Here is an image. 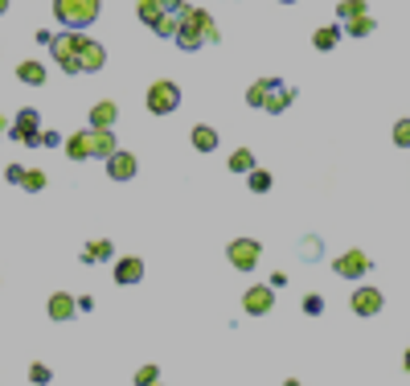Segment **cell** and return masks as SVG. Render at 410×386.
Wrapping results in <instances>:
<instances>
[{
  "label": "cell",
  "mask_w": 410,
  "mask_h": 386,
  "mask_svg": "<svg viewBox=\"0 0 410 386\" xmlns=\"http://www.w3.org/2000/svg\"><path fill=\"white\" fill-rule=\"evenodd\" d=\"M103 0H53V17L62 21L66 29H86L98 21Z\"/></svg>",
  "instance_id": "cell-1"
},
{
  "label": "cell",
  "mask_w": 410,
  "mask_h": 386,
  "mask_svg": "<svg viewBox=\"0 0 410 386\" xmlns=\"http://www.w3.org/2000/svg\"><path fill=\"white\" fill-rule=\"evenodd\" d=\"M177 107H180V91H177V83L160 78V83L148 86V111H152V116H173Z\"/></svg>",
  "instance_id": "cell-2"
},
{
  "label": "cell",
  "mask_w": 410,
  "mask_h": 386,
  "mask_svg": "<svg viewBox=\"0 0 410 386\" xmlns=\"http://www.w3.org/2000/svg\"><path fill=\"white\" fill-rule=\"evenodd\" d=\"M226 259H230V268L255 271L259 268V259H262V247L255 243V238H234V243L226 247Z\"/></svg>",
  "instance_id": "cell-3"
},
{
  "label": "cell",
  "mask_w": 410,
  "mask_h": 386,
  "mask_svg": "<svg viewBox=\"0 0 410 386\" xmlns=\"http://www.w3.org/2000/svg\"><path fill=\"white\" fill-rule=\"evenodd\" d=\"M9 132H13V140H21V144H41V116H37L33 107H25V111H16V119L9 123Z\"/></svg>",
  "instance_id": "cell-4"
},
{
  "label": "cell",
  "mask_w": 410,
  "mask_h": 386,
  "mask_svg": "<svg viewBox=\"0 0 410 386\" xmlns=\"http://www.w3.org/2000/svg\"><path fill=\"white\" fill-rule=\"evenodd\" d=\"M242 308L250 313V317H267V313L275 308V292H271V284H255V288H246Z\"/></svg>",
  "instance_id": "cell-5"
},
{
  "label": "cell",
  "mask_w": 410,
  "mask_h": 386,
  "mask_svg": "<svg viewBox=\"0 0 410 386\" xmlns=\"http://www.w3.org/2000/svg\"><path fill=\"white\" fill-rule=\"evenodd\" d=\"M381 304H386L381 288H357V292L349 296V308H353L357 317H377V313H381Z\"/></svg>",
  "instance_id": "cell-6"
},
{
  "label": "cell",
  "mask_w": 410,
  "mask_h": 386,
  "mask_svg": "<svg viewBox=\"0 0 410 386\" xmlns=\"http://www.w3.org/2000/svg\"><path fill=\"white\" fill-rule=\"evenodd\" d=\"M177 17H180V25H193V29H201V37H205V41H217V37H222V34H217V21H213L205 9H193V4H185Z\"/></svg>",
  "instance_id": "cell-7"
},
{
  "label": "cell",
  "mask_w": 410,
  "mask_h": 386,
  "mask_svg": "<svg viewBox=\"0 0 410 386\" xmlns=\"http://www.w3.org/2000/svg\"><path fill=\"white\" fill-rule=\"evenodd\" d=\"M332 271H337L341 280H361V275L369 271V259H365V251H344L341 259H332Z\"/></svg>",
  "instance_id": "cell-8"
},
{
  "label": "cell",
  "mask_w": 410,
  "mask_h": 386,
  "mask_svg": "<svg viewBox=\"0 0 410 386\" xmlns=\"http://www.w3.org/2000/svg\"><path fill=\"white\" fill-rule=\"evenodd\" d=\"M135 156H131V152H123V148H115L111 156H107V177H111V181H131V177H135Z\"/></svg>",
  "instance_id": "cell-9"
},
{
  "label": "cell",
  "mask_w": 410,
  "mask_h": 386,
  "mask_svg": "<svg viewBox=\"0 0 410 386\" xmlns=\"http://www.w3.org/2000/svg\"><path fill=\"white\" fill-rule=\"evenodd\" d=\"M103 62H107V50H103L98 41H91V37H82V46H78L82 74H98V70H103Z\"/></svg>",
  "instance_id": "cell-10"
},
{
  "label": "cell",
  "mask_w": 410,
  "mask_h": 386,
  "mask_svg": "<svg viewBox=\"0 0 410 386\" xmlns=\"http://www.w3.org/2000/svg\"><path fill=\"white\" fill-rule=\"evenodd\" d=\"M78 46H82V34H58L49 37V54H53V62L62 66L66 58H78Z\"/></svg>",
  "instance_id": "cell-11"
},
{
  "label": "cell",
  "mask_w": 410,
  "mask_h": 386,
  "mask_svg": "<svg viewBox=\"0 0 410 386\" xmlns=\"http://www.w3.org/2000/svg\"><path fill=\"white\" fill-rule=\"evenodd\" d=\"M140 280H144V259L128 255V259H119V263H115V284L131 288V284H140Z\"/></svg>",
  "instance_id": "cell-12"
},
{
  "label": "cell",
  "mask_w": 410,
  "mask_h": 386,
  "mask_svg": "<svg viewBox=\"0 0 410 386\" xmlns=\"http://www.w3.org/2000/svg\"><path fill=\"white\" fill-rule=\"evenodd\" d=\"M115 148H119V144H115L111 128H91V161H107Z\"/></svg>",
  "instance_id": "cell-13"
},
{
  "label": "cell",
  "mask_w": 410,
  "mask_h": 386,
  "mask_svg": "<svg viewBox=\"0 0 410 386\" xmlns=\"http://www.w3.org/2000/svg\"><path fill=\"white\" fill-rule=\"evenodd\" d=\"M78 313V300L70 296V292H53L49 296V320H58V325H66V320Z\"/></svg>",
  "instance_id": "cell-14"
},
{
  "label": "cell",
  "mask_w": 410,
  "mask_h": 386,
  "mask_svg": "<svg viewBox=\"0 0 410 386\" xmlns=\"http://www.w3.org/2000/svg\"><path fill=\"white\" fill-rule=\"evenodd\" d=\"M66 156H70V161H91V128H86V132H74L66 140Z\"/></svg>",
  "instance_id": "cell-15"
},
{
  "label": "cell",
  "mask_w": 410,
  "mask_h": 386,
  "mask_svg": "<svg viewBox=\"0 0 410 386\" xmlns=\"http://www.w3.org/2000/svg\"><path fill=\"white\" fill-rule=\"evenodd\" d=\"M279 86V78H259V83H250V91H246V103L250 107H267V99H271V91Z\"/></svg>",
  "instance_id": "cell-16"
},
{
  "label": "cell",
  "mask_w": 410,
  "mask_h": 386,
  "mask_svg": "<svg viewBox=\"0 0 410 386\" xmlns=\"http://www.w3.org/2000/svg\"><path fill=\"white\" fill-rule=\"evenodd\" d=\"M292 99H295V91L279 83L275 91H271V99H267V107H262V111H271V116H283V111L292 107Z\"/></svg>",
  "instance_id": "cell-17"
},
{
  "label": "cell",
  "mask_w": 410,
  "mask_h": 386,
  "mask_svg": "<svg viewBox=\"0 0 410 386\" xmlns=\"http://www.w3.org/2000/svg\"><path fill=\"white\" fill-rule=\"evenodd\" d=\"M341 34H344L341 25H324V29H316V34H312V46H316L320 54H328V50H337Z\"/></svg>",
  "instance_id": "cell-18"
},
{
  "label": "cell",
  "mask_w": 410,
  "mask_h": 386,
  "mask_svg": "<svg viewBox=\"0 0 410 386\" xmlns=\"http://www.w3.org/2000/svg\"><path fill=\"white\" fill-rule=\"evenodd\" d=\"M115 119H119L115 103H95L91 107V128H115Z\"/></svg>",
  "instance_id": "cell-19"
},
{
  "label": "cell",
  "mask_w": 410,
  "mask_h": 386,
  "mask_svg": "<svg viewBox=\"0 0 410 386\" xmlns=\"http://www.w3.org/2000/svg\"><path fill=\"white\" fill-rule=\"evenodd\" d=\"M173 41H177V46H180L185 54H193V50H201V46H205V37H201V29H193V25H180Z\"/></svg>",
  "instance_id": "cell-20"
},
{
  "label": "cell",
  "mask_w": 410,
  "mask_h": 386,
  "mask_svg": "<svg viewBox=\"0 0 410 386\" xmlns=\"http://www.w3.org/2000/svg\"><path fill=\"white\" fill-rule=\"evenodd\" d=\"M16 78L25 86H41L46 83V66H41V62H21V66H16Z\"/></svg>",
  "instance_id": "cell-21"
},
{
  "label": "cell",
  "mask_w": 410,
  "mask_h": 386,
  "mask_svg": "<svg viewBox=\"0 0 410 386\" xmlns=\"http://www.w3.org/2000/svg\"><path fill=\"white\" fill-rule=\"evenodd\" d=\"M193 148L197 152H213V148H217V132L205 128V123H197V128H193Z\"/></svg>",
  "instance_id": "cell-22"
},
{
  "label": "cell",
  "mask_w": 410,
  "mask_h": 386,
  "mask_svg": "<svg viewBox=\"0 0 410 386\" xmlns=\"http://www.w3.org/2000/svg\"><path fill=\"white\" fill-rule=\"evenodd\" d=\"M111 255H115V247L107 243V238H98V243H86L82 259H86V263H103V259H111Z\"/></svg>",
  "instance_id": "cell-23"
},
{
  "label": "cell",
  "mask_w": 410,
  "mask_h": 386,
  "mask_svg": "<svg viewBox=\"0 0 410 386\" xmlns=\"http://www.w3.org/2000/svg\"><path fill=\"white\" fill-rule=\"evenodd\" d=\"M365 13H369V9H365V0H341V4H337V17H341L344 25H349V21H357V17H365Z\"/></svg>",
  "instance_id": "cell-24"
},
{
  "label": "cell",
  "mask_w": 410,
  "mask_h": 386,
  "mask_svg": "<svg viewBox=\"0 0 410 386\" xmlns=\"http://www.w3.org/2000/svg\"><path fill=\"white\" fill-rule=\"evenodd\" d=\"M255 168V152L250 148H234L230 152V173H250Z\"/></svg>",
  "instance_id": "cell-25"
},
{
  "label": "cell",
  "mask_w": 410,
  "mask_h": 386,
  "mask_svg": "<svg viewBox=\"0 0 410 386\" xmlns=\"http://www.w3.org/2000/svg\"><path fill=\"white\" fill-rule=\"evenodd\" d=\"M341 29H344L349 37H369V34L377 29V25H374V17L365 13V17H357V21H349V25H341Z\"/></svg>",
  "instance_id": "cell-26"
},
{
  "label": "cell",
  "mask_w": 410,
  "mask_h": 386,
  "mask_svg": "<svg viewBox=\"0 0 410 386\" xmlns=\"http://www.w3.org/2000/svg\"><path fill=\"white\" fill-rule=\"evenodd\" d=\"M135 13H140V21H144V25H156V21L164 17V9L156 4V0H140V4H135Z\"/></svg>",
  "instance_id": "cell-27"
},
{
  "label": "cell",
  "mask_w": 410,
  "mask_h": 386,
  "mask_svg": "<svg viewBox=\"0 0 410 386\" xmlns=\"http://www.w3.org/2000/svg\"><path fill=\"white\" fill-rule=\"evenodd\" d=\"M177 29H180V17H177V13H164V17L152 25V34H160V37H177Z\"/></svg>",
  "instance_id": "cell-28"
},
{
  "label": "cell",
  "mask_w": 410,
  "mask_h": 386,
  "mask_svg": "<svg viewBox=\"0 0 410 386\" xmlns=\"http://www.w3.org/2000/svg\"><path fill=\"white\" fill-rule=\"evenodd\" d=\"M246 181H250V193H267V189H271V173H267V168H250Z\"/></svg>",
  "instance_id": "cell-29"
},
{
  "label": "cell",
  "mask_w": 410,
  "mask_h": 386,
  "mask_svg": "<svg viewBox=\"0 0 410 386\" xmlns=\"http://www.w3.org/2000/svg\"><path fill=\"white\" fill-rule=\"evenodd\" d=\"M21 189H25V193H41V189H46V173H37V168H25V177H21Z\"/></svg>",
  "instance_id": "cell-30"
},
{
  "label": "cell",
  "mask_w": 410,
  "mask_h": 386,
  "mask_svg": "<svg viewBox=\"0 0 410 386\" xmlns=\"http://www.w3.org/2000/svg\"><path fill=\"white\" fill-rule=\"evenodd\" d=\"M394 148H410V119L394 123Z\"/></svg>",
  "instance_id": "cell-31"
},
{
  "label": "cell",
  "mask_w": 410,
  "mask_h": 386,
  "mask_svg": "<svg viewBox=\"0 0 410 386\" xmlns=\"http://www.w3.org/2000/svg\"><path fill=\"white\" fill-rule=\"evenodd\" d=\"M152 382H160V370H156V366H140V370H135V386H152Z\"/></svg>",
  "instance_id": "cell-32"
},
{
  "label": "cell",
  "mask_w": 410,
  "mask_h": 386,
  "mask_svg": "<svg viewBox=\"0 0 410 386\" xmlns=\"http://www.w3.org/2000/svg\"><path fill=\"white\" fill-rule=\"evenodd\" d=\"M49 378H53V374H49V366H41V362H37V366H29V382H37V386H46Z\"/></svg>",
  "instance_id": "cell-33"
},
{
  "label": "cell",
  "mask_w": 410,
  "mask_h": 386,
  "mask_svg": "<svg viewBox=\"0 0 410 386\" xmlns=\"http://www.w3.org/2000/svg\"><path fill=\"white\" fill-rule=\"evenodd\" d=\"M304 313H308V317H320V313H324V296H304Z\"/></svg>",
  "instance_id": "cell-34"
},
{
  "label": "cell",
  "mask_w": 410,
  "mask_h": 386,
  "mask_svg": "<svg viewBox=\"0 0 410 386\" xmlns=\"http://www.w3.org/2000/svg\"><path fill=\"white\" fill-rule=\"evenodd\" d=\"M299 251H304V259H320V238H304Z\"/></svg>",
  "instance_id": "cell-35"
},
{
  "label": "cell",
  "mask_w": 410,
  "mask_h": 386,
  "mask_svg": "<svg viewBox=\"0 0 410 386\" xmlns=\"http://www.w3.org/2000/svg\"><path fill=\"white\" fill-rule=\"evenodd\" d=\"M156 4H160L164 13H180L185 9V0H156Z\"/></svg>",
  "instance_id": "cell-36"
},
{
  "label": "cell",
  "mask_w": 410,
  "mask_h": 386,
  "mask_svg": "<svg viewBox=\"0 0 410 386\" xmlns=\"http://www.w3.org/2000/svg\"><path fill=\"white\" fill-rule=\"evenodd\" d=\"M41 144H46V148H58V144H62V136H58V132H41Z\"/></svg>",
  "instance_id": "cell-37"
},
{
  "label": "cell",
  "mask_w": 410,
  "mask_h": 386,
  "mask_svg": "<svg viewBox=\"0 0 410 386\" xmlns=\"http://www.w3.org/2000/svg\"><path fill=\"white\" fill-rule=\"evenodd\" d=\"M4 177H9L13 185H21V177H25V168H21V165H9V173H4Z\"/></svg>",
  "instance_id": "cell-38"
},
{
  "label": "cell",
  "mask_w": 410,
  "mask_h": 386,
  "mask_svg": "<svg viewBox=\"0 0 410 386\" xmlns=\"http://www.w3.org/2000/svg\"><path fill=\"white\" fill-rule=\"evenodd\" d=\"M4 13H9V0H0V17H4Z\"/></svg>",
  "instance_id": "cell-39"
},
{
  "label": "cell",
  "mask_w": 410,
  "mask_h": 386,
  "mask_svg": "<svg viewBox=\"0 0 410 386\" xmlns=\"http://www.w3.org/2000/svg\"><path fill=\"white\" fill-rule=\"evenodd\" d=\"M0 132H9V119H4V116H0Z\"/></svg>",
  "instance_id": "cell-40"
},
{
  "label": "cell",
  "mask_w": 410,
  "mask_h": 386,
  "mask_svg": "<svg viewBox=\"0 0 410 386\" xmlns=\"http://www.w3.org/2000/svg\"><path fill=\"white\" fill-rule=\"evenodd\" d=\"M402 366H406V374H410V350H406V357H402Z\"/></svg>",
  "instance_id": "cell-41"
},
{
  "label": "cell",
  "mask_w": 410,
  "mask_h": 386,
  "mask_svg": "<svg viewBox=\"0 0 410 386\" xmlns=\"http://www.w3.org/2000/svg\"><path fill=\"white\" fill-rule=\"evenodd\" d=\"M283 386H304V382H295V378H287V382H283Z\"/></svg>",
  "instance_id": "cell-42"
},
{
  "label": "cell",
  "mask_w": 410,
  "mask_h": 386,
  "mask_svg": "<svg viewBox=\"0 0 410 386\" xmlns=\"http://www.w3.org/2000/svg\"><path fill=\"white\" fill-rule=\"evenodd\" d=\"M279 4H295V0H279Z\"/></svg>",
  "instance_id": "cell-43"
},
{
  "label": "cell",
  "mask_w": 410,
  "mask_h": 386,
  "mask_svg": "<svg viewBox=\"0 0 410 386\" xmlns=\"http://www.w3.org/2000/svg\"><path fill=\"white\" fill-rule=\"evenodd\" d=\"M152 386H164V382H152Z\"/></svg>",
  "instance_id": "cell-44"
}]
</instances>
